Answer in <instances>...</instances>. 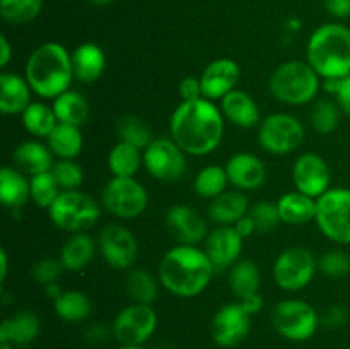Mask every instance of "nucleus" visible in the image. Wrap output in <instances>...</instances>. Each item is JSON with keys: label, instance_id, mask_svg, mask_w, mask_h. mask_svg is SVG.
<instances>
[{"label": "nucleus", "instance_id": "f257e3e1", "mask_svg": "<svg viewBox=\"0 0 350 349\" xmlns=\"http://www.w3.org/2000/svg\"><path fill=\"white\" fill-rule=\"evenodd\" d=\"M171 139L191 156L214 153L224 137V115L211 99L183 101L170 122Z\"/></svg>", "mask_w": 350, "mask_h": 349}, {"label": "nucleus", "instance_id": "f03ea898", "mask_svg": "<svg viewBox=\"0 0 350 349\" xmlns=\"http://www.w3.org/2000/svg\"><path fill=\"white\" fill-rule=\"evenodd\" d=\"M215 269L205 250L178 245L167 250L157 267L164 289L180 298L198 296L211 284Z\"/></svg>", "mask_w": 350, "mask_h": 349}, {"label": "nucleus", "instance_id": "7ed1b4c3", "mask_svg": "<svg viewBox=\"0 0 350 349\" xmlns=\"http://www.w3.org/2000/svg\"><path fill=\"white\" fill-rule=\"evenodd\" d=\"M74 70L72 57L60 43H44L29 55L26 64V81L33 92L46 99H55L68 91Z\"/></svg>", "mask_w": 350, "mask_h": 349}, {"label": "nucleus", "instance_id": "20e7f679", "mask_svg": "<svg viewBox=\"0 0 350 349\" xmlns=\"http://www.w3.org/2000/svg\"><path fill=\"white\" fill-rule=\"evenodd\" d=\"M306 62L320 77L342 79L350 74V27L328 23L314 29L306 47Z\"/></svg>", "mask_w": 350, "mask_h": 349}, {"label": "nucleus", "instance_id": "39448f33", "mask_svg": "<svg viewBox=\"0 0 350 349\" xmlns=\"http://www.w3.org/2000/svg\"><path fill=\"white\" fill-rule=\"evenodd\" d=\"M269 89L273 98L286 105H306L314 99L320 89V75L308 62L289 60L270 75Z\"/></svg>", "mask_w": 350, "mask_h": 349}, {"label": "nucleus", "instance_id": "423d86ee", "mask_svg": "<svg viewBox=\"0 0 350 349\" xmlns=\"http://www.w3.org/2000/svg\"><path fill=\"white\" fill-rule=\"evenodd\" d=\"M51 222L67 233H84L98 222L101 207L91 195L81 190H65L48 209Z\"/></svg>", "mask_w": 350, "mask_h": 349}, {"label": "nucleus", "instance_id": "0eeeda50", "mask_svg": "<svg viewBox=\"0 0 350 349\" xmlns=\"http://www.w3.org/2000/svg\"><path fill=\"white\" fill-rule=\"evenodd\" d=\"M320 231L335 243H350V188H330L317 198V216Z\"/></svg>", "mask_w": 350, "mask_h": 349}, {"label": "nucleus", "instance_id": "6e6552de", "mask_svg": "<svg viewBox=\"0 0 350 349\" xmlns=\"http://www.w3.org/2000/svg\"><path fill=\"white\" fill-rule=\"evenodd\" d=\"M149 204V195L135 178L113 177L101 192V205L120 219L139 218Z\"/></svg>", "mask_w": 350, "mask_h": 349}, {"label": "nucleus", "instance_id": "1a4fd4ad", "mask_svg": "<svg viewBox=\"0 0 350 349\" xmlns=\"http://www.w3.org/2000/svg\"><path fill=\"white\" fill-rule=\"evenodd\" d=\"M320 317L310 303L301 300H284L272 311V325L289 341H306L317 332Z\"/></svg>", "mask_w": 350, "mask_h": 349}, {"label": "nucleus", "instance_id": "9d476101", "mask_svg": "<svg viewBox=\"0 0 350 349\" xmlns=\"http://www.w3.org/2000/svg\"><path fill=\"white\" fill-rule=\"evenodd\" d=\"M304 140V127L296 116L287 113H273L262 120L258 130V142L267 153L284 156L297 147Z\"/></svg>", "mask_w": 350, "mask_h": 349}, {"label": "nucleus", "instance_id": "9b49d317", "mask_svg": "<svg viewBox=\"0 0 350 349\" xmlns=\"http://www.w3.org/2000/svg\"><path fill=\"white\" fill-rule=\"evenodd\" d=\"M318 262L313 253L303 246L287 248L273 263V279L284 291H301L311 283Z\"/></svg>", "mask_w": 350, "mask_h": 349}, {"label": "nucleus", "instance_id": "f8f14e48", "mask_svg": "<svg viewBox=\"0 0 350 349\" xmlns=\"http://www.w3.org/2000/svg\"><path fill=\"white\" fill-rule=\"evenodd\" d=\"M144 166L159 181L180 180L187 171V153L173 139H154L144 151Z\"/></svg>", "mask_w": 350, "mask_h": 349}, {"label": "nucleus", "instance_id": "ddd939ff", "mask_svg": "<svg viewBox=\"0 0 350 349\" xmlns=\"http://www.w3.org/2000/svg\"><path fill=\"white\" fill-rule=\"evenodd\" d=\"M157 315L150 305L133 303L123 308L113 322V335L123 346H140L154 334Z\"/></svg>", "mask_w": 350, "mask_h": 349}, {"label": "nucleus", "instance_id": "4468645a", "mask_svg": "<svg viewBox=\"0 0 350 349\" xmlns=\"http://www.w3.org/2000/svg\"><path fill=\"white\" fill-rule=\"evenodd\" d=\"M99 252L113 269H130L139 255V243L125 226L108 224L99 235Z\"/></svg>", "mask_w": 350, "mask_h": 349}, {"label": "nucleus", "instance_id": "2eb2a0df", "mask_svg": "<svg viewBox=\"0 0 350 349\" xmlns=\"http://www.w3.org/2000/svg\"><path fill=\"white\" fill-rule=\"evenodd\" d=\"M252 327V315L239 303H229L219 308L212 318V339L222 348H232L246 339Z\"/></svg>", "mask_w": 350, "mask_h": 349}, {"label": "nucleus", "instance_id": "dca6fc26", "mask_svg": "<svg viewBox=\"0 0 350 349\" xmlns=\"http://www.w3.org/2000/svg\"><path fill=\"white\" fill-rule=\"evenodd\" d=\"M330 168L327 161L314 153H304L293 166V181L297 192L320 198L330 190Z\"/></svg>", "mask_w": 350, "mask_h": 349}, {"label": "nucleus", "instance_id": "f3484780", "mask_svg": "<svg viewBox=\"0 0 350 349\" xmlns=\"http://www.w3.org/2000/svg\"><path fill=\"white\" fill-rule=\"evenodd\" d=\"M166 228L180 245L197 246L208 236L207 222L190 205H173L166 214Z\"/></svg>", "mask_w": 350, "mask_h": 349}, {"label": "nucleus", "instance_id": "a211bd4d", "mask_svg": "<svg viewBox=\"0 0 350 349\" xmlns=\"http://www.w3.org/2000/svg\"><path fill=\"white\" fill-rule=\"evenodd\" d=\"M243 236L234 226H217L205 240V253L215 270H224L238 262L243 252Z\"/></svg>", "mask_w": 350, "mask_h": 349}, {"label": "nucleus", "instance_id": "6ab92c4d", "mask_svg": "<svg viewBox=\"0 0 350 349\" xmlns=\"http://www.w3.org/2000/svg\"><path fill=\"white\" fill-rule=\"evenodd\" d=\"M239 65L231 58H217L204 68L200 75L202 92L205 99H222L234 91L239 81Z\"/></svg>", "mask_w": 350, "mask_h": 349}, {"label": "nucleus", "instance_id": "aec40b11", "mask_svg": "<svg viewBox=\"0 0 350 349\" xmlns=\"http://www.w3.org/2000/svg\"><path fill=\"white\" fill-rule=\"evenodd\" d=\"M229 183L236 190L248 192L262 187L267 178V168L258 156L252 153H238L226 164Z\"/></svg>", "mask_w": 350, "mask_h": 349}, {"label": "nucleus", "instance_id": "412c9836", "mask_svg": "<svg viewBox=\"0 0 350 349\" xmlns=\"http://www.w3.org/2000/svg\"><path fill=\"white\" fill-rule=\"evenodd\" d=\"M31 89L26 77L2 72L0 74V112L3 115H17L23 113L31 105Z\"/></svg>", "mask_w": 350, "mask_h": 349}, {"label": "nucleus", "instance_id": "4be33fe9", "mask_svg": "<svg viewBox=\"0 0 350 349\" xmlns=\"http://www.w3.org/2000/svg\"><path fill=\"white\" fill-rule=\"evenodd\" d=\"M221 112L224 118L241 129H252L260 123L258 105L248 92L239 89H234L221 99Z\"/></svg>", "mask_w": 350, "mask_h": 349}, {"label": "nucleus", "instance_id": "5701e85b", "mask_svg": "<svg viewBox=\"0 0 350 349\" xmlns=\"http://www.w3.org/2000/svg\"><path fill=\"white\" fill-rule=\"evenodd\" d=\"M74 79L91 84L103 75L106 67L105 51L96 43H82L70 53Z\"/></svg>", "mask_w": 350, "mask_h": 349}, {"label": "nucleus", "instance_id": "b1692460", "mask_svg": "<svg viewBox=\"0 0 350 349\" xmlns=\"http://www.w3.org/2000/svg\"><path fill=\"white\" fill-rule=\"evenodd\" d=\"M248 198L241 190L222 192L208 204V216L219 226H234L248 214Z\"/></svg>", "mask_w": 350, "mask_h": 349}, {"label": "nucleus", "instance_id": "393cba45", "mask_svg": "<svg viewBox=\"0 0 350 349\" xmlns=\"http://www.w3.org/2000/svg\"><path fill=\"white\" fill-rule=\"evenodd\" d=\"M40 332V318L29 310L19 311L12 318H5L0 327V342H10L12 346L31 344Z\"/></svg>", "mask_w": 350, "mask_h": 349}, {"label": "nucleus", "instance_id": "a878e982", "mask_svg": "<svg viewBox=\"0 0 350 349\" xmlns=\"http://www.w3.org/2000/svg\"><path fill=\"white\" fill-rule=\"evenodd\" d=\"M14 161L21 171L27 173L29 177L46 173L53 168V153L50 147L38 140H26L19 144L14 151Z\"/></svg>", "mask_w": 350, "mask_h": 349}, {"label": "nucleus", "instance_id": "bb28decb", "mask_svg": "<svg viewBox=\"0 0 350 349\" xmlns=\"http://www.w3.org/2000/svg\"><path fill=\"white\" fill-rule=\"evenodd\" d=\"M31 198V181L14 168H2L0 171V201L3 207L19 211Z\"/></svg>", "mask_w": 350, "mask_h": 349}, {"label": "nucleus", "instance_id": "cd10ccee", "mask_svg": "<svg viewBox=\"0 0 350 349\" xmlns=\"http://www.w3.org/2000/svg\"><path fill=\"white\" fill-rule=\"evenodd\" d=\"M279 214L286 224H306L317 216V198L301 192H287L277 201Z\"/></svg>", "mask_w": 350, "mask_h": 349}, {"label": "nucleus", "instance_id": "c85d7f7f", "mask_svg": "<svg viewBox=\"0 0 350 349\" xmlns=\"http://www.w3.org/2000/svg\"><path fill=\"white\" fill-rule=\"evenodd\" d=\"M94 252L96 245L91 236L85 235V233H74L62 246L60 262L64 263L65 270L79 272L91 262Z\"/></svg>", "mask_w": 350, "mask_h": 349}, {"label": "nucleus", "instance_id": "c756f323", "mask_svg": "<svg viewBox=\"0 0 350 349\" xmlns=\"http://www.w3.org/2000/svg\"><path fill=\"white\" fill-rule=\"evenodd\" d=\"M53 112L58 123L81 127L89 118V103L77 91H65L53 99Z\"/></svg>", "mask_w": 350, "mask_h": 349}, {"label": "nucleus", "instance_id": "7c9ffc66", "mask_svg": "<svg viewBox=\"0 0 350 349\" xmlns=\"http://www.w3.org/2000/svg\"><path fill=\"white\" fill-rule=\"evenodd\" d=\"M260 284L262 276L258 266L253 260H239L232 266L229 272V287L239 301L258 293Z\"/></svg>", "mask_w": 350, "mask_h": 349}, {"label": "nucleus", "instance_id": "2f4dec72", "mask_svg": "<svg viewBox=\"0 0 350 349\" xmlns=\"http://www.w3.org/2000/svg\"><path fill=\"white\" fill-rule=\"evenodd\" d=\"M46 142L53 156H57L58 159H74L81 154L84 139H82L79 127L58 123L46 139Z\"/></svg>", "mask_w": 350, "mask_h": 349}, {"label": "nucleus", "instance_id": "473e14b6", "mask_svg": "<svg viewBox=\"0 0 350 349\" xmlns=\"http://www.w3.org/2000/svg\"><path fill=\"white\" fill-rule=\"evenodd\" d=\"M23 125L31 135L38 139H48L58 125L57 115L53 112V106L43 105V103H31L23 113H21Z\"/></svg>", "mask_w": 350, "mask_h": 349}, {"label": "nucleus", "instance_id": "72a5a7b5", "mask_svg": "<svg viewBox=\"0 0 350 349\" xmlns=\"http://www.w3.org/2000/svg\"><path fill=\"white\" fill-rule=\"evenodd\" d=\"M144 164V153L125 142H118L108 156V166L113 177L135 178L137 171Z\"/></svg>", "mask_w": 350, "mask_h": 349}, {"label": "nucleus", "instance_id": "f704fd0d", "mask_svg": "<svg viewBox=\"0 0 350 349\" xmlns=\"http://www.w3.org/2000/svg\"><path fill=\"white\" fill-rule=\"evenodd\" d=\"M116 133H118L120 142H125L140 151H146L154 140L149 123L135 115L122 116L116 125Z\"/></svg>", "mask_w": 350, "mask_h": 349}, {"label": "nucleus", "instance_id": "c9c22d12", "mask_svg": "<svg viewBox=\"0 0 350 349\" xmlns=\"http://www.w3.org/2000/svg\"><path fill=\"white\" fill-rule=\"evenodd\" d=\"M159 284L154 276L144 269H132L126 276V293L133 303L152 305L159 293Z\"/></svg>", "mask_w": 350, "mask_h": 349}, {"label": "nucleus", "instance_id": "e433bc0d", "mask_svg": "<svg viewBox=\"0 0 350 349\" xmlns=\"http://www.w3.org/2000/svg\"><path fill=\"white\" fill-rule=\"evenodd\" d=\"M229 183L228 173L226 168L217 166V164H211V166L202 168L197 173L193 180L195 194L202 198H215L226 192V187Z\"/></svg>", "mask_w": 350, "mask_h": 349}, {"label": "nucleus", "instance_id": "4c0bfd02", "mask_svg": "<svg viewBox=\"0 0 350 349\" xmlns=\"http://www.w3.org/2000/svg\"><path fill=\"white\" fill-rule=\"evenodd\" d=\"M55 311L65 322H82L91 315V301L81 291H64L55 300Z\"/></svg>", "mask_w": 350, "mask_h": 349}, {"label": "nucleus", "instance_id": "58836bf2", "mask_svg": "<svg viewBox=\"0 0 350 349\" xmlns=\"http://www.w3.org/2000/svg\"><path fill=\"white\" fill-rule=\"evenodd\" d=\"M41 9H43V0H0L2 19L16 26L36 19Z\"/></svg>", "mask_w": 350, "mask_h": 349}, {"label": "nucleus", "instance_id": "ea45409f", "mask_svg": "<svg viewBox=\"0 0 350 349\" xmlns=\"http://www.w3.org/2000/svg\"><path fill=\"white\" fill-rule=\"evenodd\" d=\"M342 109L338 108L337 101L332 99H321L314 105L313 112H311V125L321 135H328L334 130H337L338 123H340Z\"/></svg>", "mask_w": 350, "mask_h": 349}, {"label": "nucleus", "instance_id": "a19ab883", "mask_svg": "<svg viewBox=\"0 0 350 349\" xmlns=\"http://www.w3.org/2000/svg\"><path fill=\"white\" fill-rule=\"evenodd\" d=\"M31 198L41 209H50L51 204L62 194V188L55 181L51 171L31 177Z\"/></svg>", "mask_w": 350, "mask_h": 349}, {"label": "nucleus", "instance_id": "79ce46f5", "mask_svg": "<svg viewBox=\"0 0 350 349\" xmlns=\"http://www.w3.org/2000/svg\"><path fill=\"white\" fill-rule=\"evenodd\" d=\"M51 174H53L55 181L62 188V192L77 190L82 181H84V171L74 159L55 161L53 168H51Z\"/></svg>", "mask_w": 350, "mask_h": 349}, {"label": "nucleus", "instance_id": "37998d69", "mask_svg": "<svg viewBox=\"0 0 350 349\" xmlns=\"http://www.w3.org/2000/svg\"><path fill=\"white\" fill-rule=\"evenodd\" d=\"M253 218L256 226V231L260 233H270L282 222L279 214V207L277 204H272L269 201H262L256 205H253L248 212Z\"/></svg>", "mask_w": 350, "mask_h": 349}, {"label": "nucleus", "instance_id": "c03bdc74", "mask_svg": "<svg viewBox=\"0 0 350 349\" xmlns=\"http://www.w3.org/2000/svg\"><path fill=\"white\" fill-rule=\"evenodd\" d=\"M318 269L328 277H344L350 272V255L344 250H330L318 260Z\"/></svg>", "mask_w": 350, "mask_h": 349}, {"label": "nucleus", "instance_id": "a18cd8bd", "mask_svg": "<svg viewBox=\"0 0 350 349\" xmlns=\"http://www.w3.org/2000/svg\"><path fill=\"white\" fill-rule=\"evenodd\" d=\"M65 270L64 263L60 260L55 259H41L40 262L34 263L33 267V279L36 281L38 284H43V286H48V284L57 283L58 277L62 276V272Z\"/></svg>", "mask_w": 350, "mask_h": 349}, {"label": "nucleus", "instance_id": "49530a36", "mask_svg": "<svg viewBox=\"0 0 350 349\" xmlns=\"http://www.w3.org/2000/svg\"><path fill=\"white\" fill-rule=\"evenodd\" d=\"M325 89L335 96L338 108L350 118V74L342 79H327Z\"/></svg>", "mask_w": 350, "mask_h": 349}, {"label": "nucleus", "instance_id": "de8ad7c7", "mask_svg": "<svg viewBox=\"0 0 350 349\" xmlns=\"http://www.w3.org/2000/svg\"><path fill=\"white\" fill-rule=\"evenodd\" d=\"M178 91H180L183 101H197V99L204 98L200 77H193V75H187V77L181 79Z\"/></svg>", "mask_w": 350, "mask_h": 349}, {"label": "nucleus", "instance_id": "09e8293b", "mask_svg": "<svg viewBox=\"0 0 350 349\" xmlns=\"http://www.w3.org/2000/svg\"><path fill=\"white\" fill-rule=\"evenodd\" d=\"M345 322H347V310H345L344 307H340V305L330 307L327 311H325L323 317H321V324H323L325 327H330V328L342 327Z\"/></svg>", "mask_w": 350, "mask_h": 349}, {"label": "nucleus", "instance_id": "8fccbe9b", "mask_svg": "<svg viewBox=\"0 0 350 349\" xmlns=\"http://www.w3.org/2000/svg\"><path fill=\"white\" fill-rule=\"evenodd\" d=\"M323 7L330 16L337 19L350 17V0H323Z\"/></svg>", "mask_w": 350, "mask_h": 349}, {"label": "nucleus", "instance_id": "3c124183", "mask_svg": "<svg viewBox=\"0 0 350 349\" xmlns=\"http://www.w3.org/2000/svg\"><path fill=\"white\" fill-rule=\"evenodd\" d=\"M234 228H236V231L243 236V238H248V236H252L253 233L256 231L255 221H253V218L250 214H246L245 218L239 219V221L234 224Z\"/></svg>", "mask_w": 350, "mask_h": 349}, {"label": "nucleus", "instance_id": "603ef678", "mask_svg": "<svg viewBox=\"0 0 350 349\" xmlns=\"http://www.w3.org/2000/svg\"><path fill=\"white\" fill-rule=\"evenodd\" d=\"M239 303H241L243 308H245V310L253 317V315L258 313V311L263 308V298L260 296V293H256L253 294V296L245 298V300H241Z\"/></svg>", "mask_w": 350, "mask_h": 349}, {"label": "nucleus", "instance_id": "864d4df0", "mask_svg": "<svg viewBox=\"0 0 350 349\" xmlns=\"http://www.w3.org/2000/svg\"><path fill=\"white\" fill-rule=\"evenodd\" d=\"M10 57H12V50H10L9 40H7L5 34H2L0 36V67H7Z\"/></svg>", "mask_w": 350, "mask_h": 349}, {"label": "nucleus", "instance_id": "5fc2aeb1", "mask_svg": "<svg viewBox=\"0 0 350 349\" xmlns=\"http://www.w3.org/2000/svg\"><path fill=\"white\" fill-rule=\"evenodd\" d=\"M88 337L91 341H101V339L106 337V328L103 327L101 324H94L88 332Z\"/></svg>", "mask_w": 350, "mask_h": 349}, {"label": "nucleus", "instance_id": "6e6d98bb", "mask_svg": "<svg viewBox=\"0 0 350 349\" xmlns=\"http://www.w3.org/2000/svg\"><path fill=\"white\" fill-rule=\"evenodd\" d=\"M9 266H7V253L5 250H0V281H5L7 272H9Z\"/></svg>", "mask_w": 350, "mask_h": 349}, {"label": "nucleus", "instance_id": "4d7b16f0", "mask_svg": "<svg viewBox=\"0 0 350 349\" xmlns=\"http://www.w3.org/2000/svg\"><path fill=\"white\" fill-rule=\"evenodd\" d=\"M46 287V293H48V296L50 298H53V300H57L58 296H60L62 293H64V291L60 289V286H58L57 283H53V284H48V286H44Z\"/></svg>", "mask_w": 350, "mask_h": 349}, {"label": "nucleus", "instance_id": "13d9d810", "mask_svg": "<svg viewBox=\"0 0 350 349\" xmlns=\"http://www.w3.org/2000/svg\"><path fill=\"white\" fill-rule=\"evenodd\" d=\"M92 5H108V3L115 2V0H89Z\"/></svg>", "mask_w": 350, "mask_h": 349}, {"label": "nucleus", "instance_id": "bf43d9fd", "mask_svg": "<svg viewBox=\"0 0 350 349\" xmlns=\"http://www.w3.org/2000/svg\"><path fill=\"white\" fill-rule=\"evenodd\" d=\"M0 349H12L10 342H0Z\"/></svg>", "mask_w": 350, "mask_h": 349}, {"label": "nucleus", "instance_id": "052dcab7", "mask_svg": "<svg viewBox=\"0 0 350 349\" xmlns=\"http://www.w3.org/2000/svg\"><path fill=\"white\" fill-rule=\"evenodd\" d=\"M120 349H142L140 346H122Z\"/></svg>", "mask_w": 350, "mask_h": 349}]
</instances>
